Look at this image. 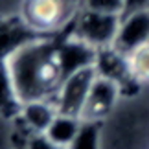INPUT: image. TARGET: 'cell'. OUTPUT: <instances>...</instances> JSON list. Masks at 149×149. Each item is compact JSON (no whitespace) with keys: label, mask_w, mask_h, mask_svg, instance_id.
<instances>
[{"label":"cell","mask_w":149,"mask_h":149,"mask_svg":"<svg viewBox=\"0 0 149 149\" xmlns=\"http://www.w3.org/2000/svg\"><path fill=\"white\" fill-rule=\"evenodd\" d=\"M83 0H24L22 17L35 31L48 33L76 19Z\"/></svg>","instance_id":"obj_2"},{"label":"cell","mask_w":149,"mask_h":149,"mask_svg":"<svg viewBox=\"0 0 149 149\" xmlns=\"http://www.w3.org/2000/svg\"><path fill=\"white\" fill-rule=\"evenodd\" d=\"M123 0H83V8L105 15H123Z\"/></svg>","instance_id":"obj_11"},{"label":"cell","mask_w":149,"mask_h":149,"mask_svg":"<svg viewBox=\"0 0 149 149\" xmlns=\"http://www.w3.org/2000/svg\"><path fill=\"white\" fill-rule=\"evenodd\" d=\"M4 66L20 105L37 100L54 101L65 79L59 44L48 39L20 44L6 57Z\"/></svg>","instance_id":"obj_1"},{"label":"cell","mask_w":149,"mask_h":149,"mask_svg":"<svg viewBox=\"0 0 149 149\" xmlns=\"http://www.w3.org/2000/svg\"><path fill=\"white\" fill-rule=\"evenodd\" d=\"M26 149H65V147H59V146L52 144L44 134H31L30 140H28Z\"/></svg>","instance_id":"obj_12"},{"label":"cell","mask_w":149,"mask_h":149,"mask_svg":"<svg viewBox=\"0 0 149 149\" xmlns=\"http://www.w3.org/2000/svg\"><path fill=\"white\" fill-rule=\"evenodd\" d=\"M96 76H98L96 68L87 66V68H81V70L74 72L63 79L61 87L54 98L57 112L81 118V112L85 109V103H87L88 92L92 88Z\"/></svg>","instance_id":"obj_4"},{"label":"cell","mask_w":149,"mask_h":149,"mask_svg":"<svg viewBox=\"0 0 149 149\" xmlns=\"http://www.w3.org/2000/svg\"><path fill=\"white\" fill-rule=\"evenodd\" d=\"M122 98H123V92L120 88V85H116L107 77L96 76L92 88L88 92L87 103H85V109L81 112V120L83 122L105 123V120L116 111Z\"/></svg>","instance_id":"obj_5"},{"label":"cell","mask_w":149,"mask_h":149,"mask_svg":"<svg viewBox=\"0 0 149 149\" xmlns=\"http://www.w3.org/2000/svg\"><path fill=\"white\" fill-rule=\"evenodd\" d=\"M57 107L50 100L28 101L20 105L19 118L31 134H44L57 116Z\"/></svg>","instance_id":"obj_7"},{"label":"cell","mask_w":149,"mask_h":149,"mask_svg":"<svg viewBox=\"0 0 149 149\" xmlns=\"http://www.w3.org/2000/svg\"><path fill=\"white\" fill-rule=\"evenodd\" d=\"M123 15H131V13H136V11H146L149 9V0H123Z\"/></svg>","instance_id":"obj_13"},{"label":"cell","mask_w":149,"mask_h":149,"mask_svg":"<svg viewBox=\"0 0 149 149\" xmlns=\"http://www.w3.org/2000/svg\"><path fill=\"white\" fill-rule=\"evenodd\" d=\"M149 42V9L122 17L120 30L112 42V48L129 57L134 50Z\"/></svg>","instance_id":"obj_6"},{"label":"cell","mask_w":149,"mask_h":149,"mask_svg":"<svg viewBox=\"0 0 149 149\" xmlns=\"http://www.w3.org/2000/svg\"><path fill=\"white\" fill-rule=\"evenodd\" d=\"M72 22H74V31L70 37L88 44L94 50H101L112 46L116 33L120 30L122 17L96 13V11L81 8Z\"/></svg>","instance_id":"obj_3"},{"label":"cell","mask_w":149,"mask_h":149,"mask_svg":"<svg viewBox=\"0 0 149 149\" xmlns=\"http://www.w3.org/2000/svg\"><path fill=\"white\" fill-rule=\"evenodd\" d=\"M83 120L77 116H68V114H57L55 120L52 122L48 131L44 133V136L52 142V144L68 149L72 146V142L76 140V136L81 129Z\"/></svg>","instance_id":"obj_8"},{"label":"cell","mask_w":149,"mask_h":149,"mask_svg":"<svg viewBox=\"0 0 149 149\" xmlns=\"http://www.w3.org/2000/svg\"><path fill=\"white\" fill-rule=\"evenodd\" d=\"M101 131L100 122H83L81 129L68 149H101Z\"/></svg>","instance_id":"obj_9"},{"label":"cell","mask_w":149,"mask_h":149,"mask_svg":"<svg viewBox=\"0 0 149 149\" xmlns=\"http://www.w3.org/2000/svg\"><path fill=\"white\" fill-rule=\"evenodd\" d=\"M127 61H129L131 74L136 79V83L138 85L149 83V42L140 46L138 50H134L127 57Z\"/></svg>","instance_id":"obj_10"}]
</instances>
